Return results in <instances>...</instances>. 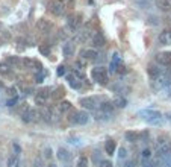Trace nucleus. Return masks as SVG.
Returning <instances> with one entry per match:
<instances>
[{"label":"nucleus","instance_id":"obj_1","mask_svg":"<svg viewBox=\"0 0 171 167\" xmlns=\"http://www.w3.org/2000/svg\"><path fill=\"white\" fill-rule=\"evenodd\" d=\"M158 155H159L160 160L171 155V140L165 135L158 138Z\"/></svg>","mask_w":171,"mask_h":167},{"label":"nucleus","instance_id":"obj_22","mask_svg":"<svg viewBox=\"0 0 171 167\" xmlns=\"http://www.w3.org/2000/svg\"><path fill=\"white\" fill-rule=\"evenodd\" d=\"M115 149H117V143H115L114 140L106 141V144H104V150H106L108 155H112V154L115 152Z\"/></svg>","mask_w":171,"mask_h":167},{"label":"nucleus","instance_id":"obj_27","mask_svg":"<svg viewBox=\"0 0 171 167\" xmlns=\"http://www.w3.org/2000/svg\"><path fill=\"white\" fill-rule=\"evenodd\" d=\"M8 167H20V160L18 156L12 155L8 158Z\"/></svg>","mask_w":171,"mask_h":167},{"label":"nucleus","instance_id":"obj_3","mask_svg":"<svg viewBox=\"0 0 171 167\" xmlns=\"http://www.w3.org/2000/svg\"><path fill=\"white\" fill-rule=\"evenodd\" d=\"M91 76H92V81H95V82L100 84V85H106L108 81H109V74H108V70L104 67H95V69H92Z\"/></svg>","mask_w":171,"mask_h":167},{"label":"nucleus","instance_id":"obj_36","mask_svg":"<svg viewBox=\"0 0 171 167\" xmlns=\"http://www.w3.org/2000/svg\"><path fill=\"white\" fill-rule=\"evenodd\" d=\"M76 65H77V69H85V67H86V60H83V58L77 60Z\"/></svg>","mask_w":171,"mask_h":167},{"label":"nucleus","instance_id":"obj_35","mask_svg":"<svg viewBox=\"0 0 171 167\" xmlns=\"http://www.w3.org/2000/svg\"><path fill=\"white\" fill-rule=\"evenodd\" d=\"M64 94H65V91H64V88H61V87H59V88H56V91H55V94H53V97H55V99H58V97H61V96L64 97Z\"/></svg>","mask_w":171,"mask_h":167},{"label":"nucleus","instance_id":"obj_25","mask_svg":"<svg viewBox=\"0 0 171 167\" xmlns=\"http://www.w3.org/2000/svg\"><path fill=\"white\" fill-rule=\"evenodd\" d=\"M58 109L61 111V114H64V112H67V111H70V109H71V103H70L68 100H62V102L59 103Z\"/></svg>","mask_w":171,"mask_h":167},{"label":"nucleus","instance_id":"obj_39","mask_svg":"<svg viewBox=\"0 0 171 167\" xmlns=\"http://www.w3.org/2000/svg\"><path fill=\"white\" fill-rule=\"evenodd\" d=\"M118 156H120V158H126V156H127V150H126L124 147H121V149L118 150Z\"/></svg>","mask_w":171,"mask_h":167},{"label":"nucleus","instance_id":"obj_4","mask_svg":"<svg viewBox=\"0 0 171 167\" xmlns=\"http://www.w3.org/2000/svg\"><path fill=\"white\" fill-rule=\"evenodd\" d=\"M171 85V72H164L162 74H159L156 79H153V87L156 90H160V88H165Z\"/></svg>","mask_w":171,"mask_h":167},{"label":"nucleus","instance_id":"obj_48","mask_svg":"<svg viewBox=\"0 0 171 167\" xmlns=\"http://www.w3.org/2000/svg\"><path fill=\"white\" fill-rule=\"evenodd\" d=\"M120 73H126V67H123V65H120V70H118Z\"/></svg>","mask_w":171,"mask_h":167},{"label":"nucleus","instance_id":"obj_20","mask_svg":"<svg viewBox=\"0 0 171 167\" xmlns=\"http://www.w3.org/2000/svg\"><path fill=\"white\" fill-rule=\"evenodd\" d=\"M58 158H59L61 161L67 163V161H70V160H71V154H70L67 149H62V147H61V149L58 150Z\"/></svg>","mask_w":171,"mask_h":167},{"label":"nucleus","instance_id":"obj_10","mask_svg":"<svg viewBox=\"0 0 171 167\" xmlns=\"http://www.w3.org/2000/svg\"><path fill=\"white\" fill-rule=\"evenodd\" d=\"M156 61L160 65H170L171 64V52H159L156 55Z\"/></svg>","mask_w":171,"mask_h":167},{"label":"nucleus","instance_id":"obj_37","mask_svg":"<svg viewBox=\"0 0 171 167\" xmlns=\"http://www.w3.org/2000/svg\"><path fill=\"white\" fill-rule=\"evenodd\" d=\"M150 156H151V152H150V149H144V150H142V158H144V160H148Z\"/></svg>","mask_w":171,"mask_h":167},{"label":"nucleus","instance_id":"obj_33","mask_svg":"<svg viewBox=\"0 0 171 167\" xmlns=\"http://www.w3.org/2000/svg\"><path fill=\"white\" fill-rule=\"evenodd\" d=\"M38 96H41V97H44V99H49V96H50V90H49V88H43L41 91H38Z\"/></svg>","mask_w":171,"mask_h":167},{"label":"nucleus","instance_id":"obj_31","mask_svg":"<svg viewBox=\"0 0 171 167\" xmlns=\"http://www.w3.org/2000/svg\"><path fill=\"white\" fill-rule=\"evenodd\" d=\"M46 102H47V99L41 97V96H36V97H35V103H36V105H39V107H44V105H46Z\"/></svg>","mask_w":171,"mask_h":167},{"label":"nucleus","instance_id":"obj_41","mask_svg":"<svg viewBox=\"0 0 171 167\" xmlns=\"http://www.w3.org/2000/svg\"><path fill=\"white\" fill-rule=\"evenodd\" d=\"M62 74H65V67L64 65H59L58 67V76H62Z\"/></svg>","mask_w":171,"mask_h":167},{"label":"nucleus","instance_id":"obj_34","mask_svg":"<svg viewBox=\"0 0 171 167\" xmlns=\"http://www.w3.org/2000/svg\"><path fill=\"white\" fill-rule=\"evenodd\" d=\"M12 149H14V155H15V156H20V154H21V147H20L18 144L14 143V144H12Z\"/></svg>","mask_w":171,"mask_h":167},{"label":"nucleus","instance_id":"obj_17","mask_svg":"<svg viewBox=\"0 0 171 167\" xmlns=\"http://www.w3.org/2000/svg\"><path fill=\"white\" fill-rule=\"evenodd\" d=\"M164 70L160 69L159 65H155V64H151V65H148V74H150V78L151 79H156L159 74H162Z\"/></svg>","mask_w":171,"mask_h":167},{"label":"nucleus","instance_id":"obj_50","mask_svg":"<svg viewBox=\"0 0 171 167\" xmlns=\"http://www.w3.org/2000/svg\"><path fill=\"white\" fill-rule=\"evenodd\" d=\"M2 87H3V82H2V81H0V88H2Z\"/></svg>","mask_w":171,"mask_h":167},{"label":"nucleus","instance_id":"obj_49","mask_svg":"<svg viewBox=\"0 0 171 167\" xmlns=\"http://www.w3.org/2000/svg\"><path fill=\"white\" fill-rule=\"evenodd\" d=\"M146 167H155V166H153V164H147V166H146Z\"/></svg>","mask_w":171,"mask_h":167},{"label":"nucleus","instance_id":"obj_29","mask_svg":"<svg viewBox=\"0 0 171 167\" xmlns=\"http://www.w3.org/2000/svg\"><path fill=\"white\" fill-rule=\"evenodd\" d=\"M118 64H120V56H118V53H114V58H112V62H111V72L117 70Z\"/></svg>","mask_w":171,"mask_h":167},{"label":"nucleus","instance_id":"obj_24","mask_svg":"<svg viewBox=\"0 0 171 167\" xmlns=\"http://www.w3.org/2000/svg\"><path fill=\"white\" fill-rule=\"evenodd\" d=\"M100 109H102L103 112H106V114H109V116H111V112H114L115 107H114V103H112V102H104L103 105H100Z\"/></svg>","mask_w":171,"mask_h":167},{"label":"nucleus","instance_id":"obj_43","mask_svg":"<svg viewBox=\"0 0 171 167\" xmlns=\"http://www.w3.org/2000/svg\"><path fill=\"white\" fill-rule=\"evenodd\" d=\"M164 163L167 167H171V155H168L167 158H164Z\"/></svg>","mask_w":171,"mask_h":167},{"label":"nucleus","instance_id":"obj_13","mask_svg":"<svg viewBox=\"0 0 171 167\" xmlns=\"http://www.w3.org/2000/svg\"><path fill=\"white\" fill-rule=\"evenodd\" d=\"M91 38V31H88V29H85V31H80V32H77L76 34V36H74V41L76 43H86V40H90Z\"/></svg>","mask_w":171,"mask_h":167},{"label":"nucleus","instance_id":"obj_23","mask_svg":"<svg viewBox=\"0 0 171 167\" xmlns=\"http://www.w3.org/2000/svg\"><path fill=\"white\" fill-rule=\"evenodd\" d=\"M156 5H158V8H159L160 11H168V9H171V0H158Z\"/></svg>","mask_w":171,"mask_h":167},{"label":"nucleus","instance_id":"obj_6","mask_svg":"<svg viewBox=\"0 0 171 167\" xmlns=\"http://www.w3.org/2000/svg\"><path fill=\"white\" fill-rule=\"evenodd\" d=\"M70 122L74 125H86L90 122V116L85 111H74L70 117Z\"/></svg>","mask_w":171,"mask_h":167},{"label":"nucleus","instance_id":"obj_7","mask_svg":"<svg viewBox=\"0 0 171 167\" xmlns=\"http://www.w3.org/2000/svg\"><path fill=\"white\" fill-rule=\"evenodd\" d=\"M49 9L50 12L53 14V15H62V14H65V3L62 2V0H53L50 5H49Z\"/></svg>","mask_w":171,"mask_h":167},{"label":"nucleus","instance_id":"obj_12","mask_svg":"<svg viewBox=\"0 0 171 167\" xmlns=\"http://www.w3.org/2000/svg\"><path fill=\"white\" fill-rule=\"evenodd\" d=\"M92 41V46L94 47H104V44H106V40H104V36H103L102 32H95L91 38Z\"/></svg>","mask_w":171,"mask_h":167},{"label":"nucleus","instance_id":"obj_5","mask_svg":"<svg viewBox=\"0 0 171 167\" xmlns=\"http://www.w3.org/2000/svg\"><path fill=\"white\" fill-rule=\"evenodd\" d=\"M79 103L83 108L92 111V109H97V108H99V105H100V99L95 97V96H86V97H82V99H80Z\"/></svg>","mask_w":171,"mask_h":167},{"label":"nucleus","instance_id":"obj_8","mask_svg":"<svg viewBox=\"0 0 171 167\" xmlns=\"http://www.w3.org/2000/svg\"><path fill=\"white\" fill-rule=\"evenodd\" d=\"M21 117H23V122H26V123H30V122H35V120L39 119V112H38L35 108H29V109L24 112Z\"/></svg>","mask_w":171,"mask_h":167},{"label":"nucleus","instance_id":"obj_21","mask_svg":"<svg viewBox=\"0 0 171 167\" xmlns=\"http://www.w3.org/2000/svg\"><path fill=\"white\" fill-rule=\"evenodd\" d=\"M112 103H114L115 108H126L127 107V100H126V97H123V96L115 97L114 100H112Z\"/></svg>","mask_w":171,"mask_h":167},{"label":"nucleus","instance_id":"obj_11","mask_svg":"<svg viewBox=\"0 0 171 167\" xmlns=\"http://www.w3.org/2000/svg\"><path fill=\"white\" fill-rule=\"evenodd\" d=\"M50 29H52V23H50L49 20H46V18L38 20V23H36V31H38V32L47 34V32H50Z\"/></svg>","mask_w":171,"mask_h":167},{"label":"nucleus","instance_id":"obj_18","mask_svg":"<svg viewBox=\"0 0 171 167\" xmlns=\"http://www.w3.org/2000/svg\"><path fill=\"white\" fill-rule=\"evenodd\" d=\"M82 58L83 60H86V61H94L99 55H97V52L95 50H91V49H88V50H82Z\"/></svg>","mask_w":171,"mask_h":167},{"label":"nucleus","instance_id":"obj_28","mask_svg":"<svg viewBox=\"0 0 171 167\" xmlns=\"http://www.w3.org/2000/svg\"><path fill=\"white\" fill-rule=\"evenodd\" d=\"M0 74L2 76H9L11 74V67L8 64H0Z\"/></svg>","mask_w":171,"mask_h":167},{"label":"nucleus","instance_id":"obj_26","mask_svg":"<svg viewBox=\"0 0 171 167\" xmlns=\"http://www.w3.org/2000/svg\"><path fill=\"white\" fill-rule=\"evenodd\" d=\"M126 140H127V141H130V143H135V141H138V140H139V135H138L136 132H126Z\"/></svg>","mask_w":171,"mask_h":167},{"label":"nucleus","instance_id":"obj_15","mask_svg":"<svg viewBox=\"0 0 171 167\" xmlns=\"http://www.w3.org/2000/svg\"><path fill=\"white\" fill-rule=\"evenodd\" d=\"M159 43L164 46H170L171 44V29H165L162 31L159 35Z\"/></svg>","mask_w":171,"mask_h":167},{"label":"nucleus","instance_id":"obj_9","mask_svg":"<svg viewBox=\"0 0 171 167\" xmlns=\"http://www.w3.org/2000/svg\"><path fill=\"white\" fill-rule=\"evenodd\" d=\"M80 18H82V15L80 14H76V15H70L68 17V24H67V29L70 31H77V27L80 26Z\"/></svg>","mask_w":171,"mask_h":167},{"label":"nucleus","instance_id":"obj_2","mask_svg":"<svg viewBox=\"0 0 171 167\" xmlns=\"http://www.w3.org/2000/svg\"><path fill=\"white\" fill-rule=\"evenodd\" d=\"M139 116L144 120H147L150 125H160L162 123V116L158 111H153V109H144V111H139Z\"/></svg>","mask_w":171,"mask_h":167},{"label":"nucleus","instance_id":"obj_19","mask_svg":"<svg viewBox=\"0 0 171 167\" xmlns=\"http://www.w3.org/2000/svg\"><path fill=\"white\" fill-rule=\"evenodd\" d=\"M67 79H68V84L71 88H76V90H79L80 87H82V81H80L79 78H76L74 74H70L67 76Z\"/></svg>","mask_w":171,"mask_h":167},{"label":"nucleus","instance_id":"obj_38","mask_svg":"<svg viewBox=\"0 0 171 167\" xmlns=\"http://www.w3.org/2000/svg\"><path fill=\"white\" fill-rule=\"evenodd\" d=\"M17 103V97H12L9 100H6V107H14Z\"/></svg>","mask_w":171,"mask_h":167},{"label":"nucleus","instance_id":"obj_51","mask_svg":"<svg viewBox=\"0 0 171 167\" xmlns=\"http://www.w3.org/2000/svg\"><path fill=\"white\" fill-rule=\"evenodd\" d=\"M67 2H73V0H67Z\"/></svg>","mask_w":171,"mask_h":167},{"label":"nucleus","instance_id":"obj_46","mask_svg":"<svg viewBox=\"0 0 171 167\" xmlns=\"http://www.w3.org/2000/svg\"><path fill=\"white\" fill-rule=\"evenodd\" d=\"M8 93H9L11 96H14V97H15V88H14V87H11V88L8 90Z\"/></svg>","mask_w":171,"mask_h":167},{"label":"nucleus","instance_id":"obj_40","mask_svg":"<svg viewBox=\"0 0 171 167\" xmlns=\"http://www.w3.org/2000/svg\"><path fill=\"white\" fill-rule=\"evenodd\" d=\"M99 167H112V163H111V161H108V160H103Z\"/></svg>","mask_w":171,"mask_h":167},{"label":"nucleus","instance_id":"obj_44","mask_svg":"<svg viewBox=\"0 0 171 167\" xmlns=\"http://www.w3.org/2000/svg\"><path fill=\"white\" fill-rule=\"evenodd\" d=\"M35 81H36L38 84H41V82H43V74H39V76L36 74V76H35Z\"/></svg>","mask_w":171,"mask_h":167},{"label":"nucleus","instance_id":"obj_52","mask_svg":"<svg viewBox=\"0 0 171 167\" xmlns=\"http://www.w3.org/2000/svg\"><path fill=\"white\" fill-rule=\"evenodd\" d=\"M168 97H170V99H171V94H170V96H168Z\"/></svg>","mask_w":171,"mask_h":167},{"label":"nucleus","instance_id":"obj_30","mask_svg":"<svg viewBox=\"0 0 171 167\" xmlns=\"http://www.w3.org/2000/svg\"><path fill=\"white\" fill-rule=\"evenodd\" d=\"M86 166H88L86 156H80L79 160H77V167H86Z\"/></svg>","mask_w":171,"mask_h":167},{"label":"nucleus","instance_id":"obj_53","mask_svg":"<svg viewBox=\"0 0 171 167\" xmlns=\"http://www.w3.org/2000/svg\"><path fill=\"white\" fill-rule=\"evenodd\" d=\"M86 167H88V166H86Z\"/></svg>","mask_w":171,"mask_h":167},{"label":"nucleus","instance_id":"obj_42","mask_svg":"<svg viewBox=\"0 0 171 167\" xmlns=\"http://www.w3.org/2000/svg\"><path fill=\"white\" fill-rule=\"evenodd\" d=\"M8 62H11V64H20V60L17 58V56H14V58H8Z\"/></svg>","mask_w":171,"mask_h":167},{"label":"nucleus","instance_id":"obj_32","mask_svg":"<svg viewBox=\"0 0 171 167\" xmlns=\"http://www.w3.org/2000/svg\"><path fill=\"white\" fill-rule=\"evenodd\" d=\"M39 52L43 53V55H50V44L49 46H46V44H43V46H39Z\"/></svg>","mask_w":171,"mask_h":167},{"label":"nucleus","instance_id":"obj_16","mask_svg":"<svg viewBox=\"0 0 171 167\" xmlns=\"http://www.w3.org/2000/svg\"><path fill=\"white\" fill-rule=\"evenodd\" d=\"M62 53L65 58H70L74 55V44L73 43H64L62 44Z\"/></svg>","mask_w":171,"mask_h":167},{"label":"nucleus","instance_id":"obj_47","mask_svg":"<svg viewBox=\"0 0 171 167\" xmlns=\"http://www.w3.org/2000/svg\"><path fill=\"white\" fill-rule=\"evenodd\" d=\"M46 156L49 158V156H52V149H46Z\"/></svg>","mask_w":171,"mask_h":167},{"label":"nucleus","instance_id":"obj_45","mask_svg":"<svg viewBox=\"0 0 171 167\" xmlns=\"http://www.w3.org/2000/svg\"><path fill=\"white\" fill-rule=\"evenodd\" d=\"M124 167H135V161H127Z\"/></svg>","mask_w":171,"mask_h":167},{"label":"nucleus","instance_id":"obj_14","mask_svg":"<svg viewBox=\"0 0 171 167\" xmlns=\"http://www.w3.org/2000/svg\"><path fill=\"white\" fill-rule=\"evenodd\" d=\"M21 64H23L26 69H29V70H41V64L38 62V61L35 60H30V58H24L23 61H21Z\"/></svg>","mask_w":171,"mask_h":167}]
</instances>
